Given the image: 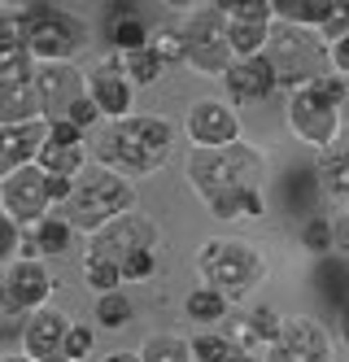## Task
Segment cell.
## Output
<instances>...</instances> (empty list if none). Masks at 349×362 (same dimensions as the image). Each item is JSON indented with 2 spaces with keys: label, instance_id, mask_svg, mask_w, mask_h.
<instances>
[{
  "label": "cell",
  "instance_id": "1",
  "mask_svg": "<svg viewBox=\"0 0 349 362\" xmlns=\"http://www.w3.org/2000/svg\"><path fill=\"white\" fill-rule=\"evenodd\" d=\"M183 175L193 184V192L205 201V210L214 218L231 223V218H240V197L262 184L266 158H262V148H253L245 140H236L227 148H188Z\"/></svg>",
  "mask_w": 349,
  "mask_h": 362
},
{
  "label": "cell",
  "instance_id": "2",
  "mask_svg": "<svg viewBox=\"0 0 349 362\" xmlns=\"http://www.w3.org/2000/svg\"><path fill=\"white\" fill-rule=\"evenodd\" d=\"M171 148H175V127L162 114H131L122 122H105L101 140H92V158L96 166L136 184V179L171 162Z\"/></svg>",
  "mask_w": 349,
  "mask_h": 362
},
{
  "label": "cell",
  "instance_id": "3",
  "mask_svg": "<svg viewBox=\"0 0 349 362\" xmlns=\"http://www.w3.org/2000/svg\"><path fill=\"white\" fill-rule=\"evenodd\" d=\"M127 210H136V184L114 175V170H105V166H92V170H84L74 179V192L57 214L74 231H88L92 236V231H101L105 223H114Z\"/></svg>",
  "mask_w": 349,
  "mask_h": 362
},
{
  "label": "cell",
  "instance_id": "4",
  "mask_svg": "<svg viewBox=\"0 0 349 362\" xmlns=\"http://www.w3.org/2000/svg\"><path fill=\"white\" fill-rule=\"evenodd\" d=\"M349 96V83L341 74H324L319 83H306L297 92H288V127L302 144L328 153L341 136V105Z\"/></svg>",
  "mask_w": 349,
  "mask_h": 362
},
{
  "label": "cell",
  "instance_id": "5",
  "mask_svg": "<svg viewBox=\"0 0 349 362\" xmlns=\"http://www.w3.org/2000/svg\"><path fill=\"white\" fill-rule=\"evenodd\" d=\"M197 275L205 279V288L223 293L227 301H245L258 284L266 279V257L258 253L253 240H205L197 249Z\"/></svg>",
  "mask_w": 349,
  "mask_h": 362
},
{
  "label": "cell",
  "instance_id": "6",
  "mask_svg": "<svg viewBox=\"0 0 349 362\" xmlns=\"http://www.w3.org/2000/svg\"><path fill=\"white\" fill-rule=\"evenodd\" d=\"M266 66H271L275 83L297 92L306 83H319L324 74H332L328 66V40L319 31H302V27H288V22H275L271 27V40L262 48Z\"/></svg>",
  "mask_w": 349,
  "mask_h": 362
},
{
  "label": "cell",
  "instance_id": "7",
  "mask_svg": "<svg viewBox=\"0 0 349 362\" xmlns=\"http://www.w3.org/2000/svg\"><path fill=\"white\" fill-rule=\"evenodd\" d=\"M22 13V31L31 44L35 66H70L74 53H84L88 44V22L74 18L57 5H26Z\"/></svg>",
  "mask_w": 349,
  "mask_h": 362
},
{
  "label": "cell",
  "instance_id": "8",
  "mask_svg": "<svg viewBox=\"0 0 349 362\" xmlns=\"http://www.w3.org/2000/svg\"><path fill=\"white\" fill-rule=\"evenodd\" d=\"M179 40H183V66H193L197 74H223L231 70V48H227V18L205 5V9H193V13H183L179 22Z\"/></svg>",
  "mask_w": 349,
  "mask_h": 362
},
{
  "label": "cell",
  "instance_id": "9",
  "mask_svg": "<svg viewBox=\"0 0 349 362\" xmlns=\"http://www.w3.org/2000/svg\"><path fill=\"white\" fill-rule=\"evenodd\" d=\"M157 245H162V227L140 210H127V214H118L114 223H105L101 231L88 236V253L105 257V262H114V267H122L127 257H136V253H157Z\"/></svg>",
  "mask_w": 349,
  "mask_h": 362
},
{
  "label": "cell",
  "instance_id": "10",
  "mask_svg": "<svg viewBox=\"0 0 349 362\" xmlns=\"http://www.w3.org/2000/svg\"><path fill=\"white\" fill-rule=\"evenodd\" d=\"M0 214H5L13 227H22V231L52 214V201H48L40 166H22V170H13L5 184H0Z\"/></svg>",
  "mask_w": 349,
  "mask_h": 362
},
{
  "label": "cell",
  "instance_id": "11",
  "mask_svg": "<svg viewBox=\"0 0 349 362\" xmlns=\"http://www.w3.org/2000/svg\"><path fill=\"white\" fill-rule=\"evenodd\" d=\"M31 83L40 92L44 122H66L70 110L88 96V74L74 70V66H35L31 70Z\"/></svg>",
  "mask_w": 349,
  "mask_h": 362
},
{
  "label": "cell",
  "instance_id": "12",
  "mask_svg": "<svg viewBox=\"0 0 349 362\" xmlns=\"http://www.w3.org/2000/svg\"><path fill=\"white\" fill-rule=\"evenodd\" d=\"M183 132L193 148H227L240 140V114L227 100H197L183 118Z\"/></svg>",
  "mask_w": 349,
  "mask_h": 362
},
{
  "label": "cell",
  "instance_id": "13",
  "mask_svg": "<svg viewBox=\"0 0 349 362\" xmlns=\"http://www.w3.org/2000/svg\"><path fill=\"white\" fill-rule=\"evenodd\" d=\"M271 349L284 362H332V336L310 315H288L280 323V341Z\"/></svg>",
  "mask_w": 349,
  "mask_h": 362
},
{
  "label": "cell",
  "instance_id": "14",
  "mask_svg": "<svg viewBox=\"0 0 349 362\" xmlns=\"http://www.w3.org/2000/svg\"><path fill=\"white\" fill-rule=\"evenodd\" d=\"M88 96H92V105L101 110L105 122H122V118L136 114V88H131V79L122 74L118 57L114 62H101L88 74Z\"/></svg>",
  "mask_w": 349,
  "mask_h": 362
},
{
  "label": "cell",
  "instance_id": "15",
  "mask_svg": "<svg viewBox=\"0 0 349 362\" xmlns=\"http://www.w3.org/2000/svg\"><path fill=\"white\" fill-rule=\"evenodd\" d=\"M66 332H70V319L62 315V310H35V315H26L22 323V336H18V345L26 358H35V362H66Z\"/></svg>",
  "mask_w": 349,
  "mask_h": 362
},
{
  "label": "cell",
  "instance_id": "16",
  "mask_svg": "<svg viewBox=\"0 0 349 362\" xmlns=\"http://www.w3.org/2000/svg\"><path fill=\"white\" fill-rule=\"evenodd\" d=\"M0 288H5V297L22 310V315H35V310H44L52 301V288H57V284H52L44 262H9Z\"/></svg>",
  "mask_w": 349,
  "mask_h": 362
},
{
  "label": "cell",
  "instance_id": "17",
  "mask_svg": "<svg viewBox=\"0 0 349 362\" xmlns=\"http://www.w3.org/2000/svg\"><path fill=\"white\" fill-rule=\"evenodd\" d=\"M44 140H48V127H44V122H31V127H0V184H5L13 170L35 166Z\"/></svg>",
  "mask_w": 349,
  "mask_h": 362
},
{
  "label": "cell",
  "instance_id": "18",
  "mask_svg": "<svg viewBox=\"0 0 349 362\" xmlns=\"http://www.w3.org/2000/svg\"><path fill=\"white\" fill-rule=\"evenodd\" d=\"M223 83H227V96L236 100V105H249V100H266V96H275V92H280V83H275L271 66H266V57L231 62V70L223 74Z\"/></svg>",
  "mask_w": 349,
  "mask_h": 362
},
{
  "label": "cell",
  "instance_id": "19",
  "mask_svg": "<svg viewBox=\"0 0 349 362\" xmlns=\"http://www.w3.org/2000/svg\"><path fill=\"white\" fill-rule=\"evenodd\" d=\"M35 57L22 31V13H0V83L5 79H31Z\"/></svg>",
  "mask_w": 349,
  "mask_h": 362
},
{
  "label": "cell",
  "instance_id": "20",
  "mask_svg": "<svg viewBox=\"0 0 349 362\" xmlns=\"http://www.w3.org/2000/svg\"><path fill=\"white\" fill-rule=\"evenodd\" d=\"M44 122V105L31 79H5L0 83V127H31Z\"/></svg>",
  "mask_w": 349,
  "mask_h": 362
},
{
  "label": "cell",
  "instance_id": "21",
  "mask_svg": "<svg viewBox=\"0 0 349 362\" xmlns=\"http://www.w3.org/2000/svg\"><path fill=\"white\" fill-rule=\"evenodd\" d=\"M110 44L118 48V57L149 44V22H144V13L136 5H114V13H110Z\"/></svg>",
  "mask_w": 349,
  "mask_h": 362
},
{
  "label": "cell",
  "instance_id": "22",
  "mask_svg": "<svg viewBox=\"0 0 349 362\" xmlns=\"http://www.w3.org/2000/svg\"><path fill=\"white\" fill-rule=\"evenodd\" d=\"M35 166H40L44 175L79 179V175L88 170V144H52V140H44V148H40Z\"/></svg>",
  "mask_w": 349,
  "mask_h": 362
},
{
  "label": "cell",
  "instance_id": "23",
  "mask_svg": "<svg viewBox=\"0 0 349 362\" xmlns=\"http://www.w3.org/2000/svg\"><path fill=\"white\" fill-rule=\"evenodd\" d=\"M271 27L275 22H227V48L236 62H249V57H262L266 40H271Z\"/></svg>",
  "mask_w": 349,
  "mask_h": 362
},
{
  "label": "cell",
  "instance_id": "24",
  "mask_svg": "<svg viewBox=\"0 0 349 362\" xmlns=\"http://www.w3.org/2000/svg\"><path fill=\"white\" fill-rule=\"evenodd\" d=\"M314 184L324 188L328 197H336V201H349V144L341 153H328V158L319 162Z\"/></svg>",
  "mask_w": 349,
  "mask_h": 362
},
{
  "label": "cell",
  "instance_id": "25",
  "mask_svg": "<svg viewBox=\"0 0 349 362\" xmlns=\"http://www.w3.org/2000/svg\"><path fill=\"white\" fill-rule=\"evenodd\" d=\"M183 315L193 319V323H201V327H214V323L227 315V297L201 284V288H193V293L183 297Z\"/></svg>",
  "mask_w": 349,
  "mask_h": 362
},
{
  "label": "cell",
  "instance_id": "26",
  "mask_svg": "<svg viewBox=\"0 0 349 362\" xmlns=\"http://www.w3.org/2000/svg\"><path fill=\"white\" fill-rule=\"evenodd\" d=\"M140 362H193V345L175 332H153L140 345Z\"/></svg>",
  "mask_w": 349,
  "mask_h": 362
},
{
  "label": "cell",
  "instance_id": "27",
  "mask_svg": "<svg viewBox=\"0 0 349 362\" xmlns=\"http://www.w3.org/2000/svg\"><path fill=\"white\" fill-rule=\"evenodd\" d=\"M118 66H122V74L131 79V88H149V83H157L166 74V66L157 62V53L144 44V48H136V53H122L118 57Z\"/></svg>",
  "mask_w": 349,
  "mask_h": 362
},
{
  "label": "cell",
  "instance_id": "28",
  "mask_svg": "<svg viewBox=\"0 0 349 362\" xmlns=\"http://www.w3.org/2000/svg\"><path fill=\"white\" fill-rule=\"evenodd\" d=\"M31 236H35V245H40V257H57V253L70 249L74 227H70L62 214H48V218H40V223L31 227Z\"/></svg>",
  "mask_w": 349,
  "mask_h": 362
},
{
  "label": "cell",
  "instance_id": "29",
  "mask_svg": "<svg viewBox=\"0 0 349 362\" xmlns=\"http://www.w3.org/2000/svg\"><path fill=\"white\" fill-rule=\"evenodd\" d=\"M96 323L101 327H110V332H118V327H127L131 323V315H136V305H131V297L118 288V293H105V297H96Z\"/></svg>",
  "mask_w": 349,
  "mask_h": 362
},
{
  "label": "cell",
  "instance_id": "30",
  "mask_svg": "<svg viewBox=\"0 0 349 362\" xmlns=\"http://www.w3.org/2000/svg\"><path fill=\"white\" fill-rule=\"evenodd\" d=\"M84 284L96 297H105V293H118L122 288V275H118L114 262H105V257H96V253H84Z\"/></svg>",
  "mask_w": 349,
  "mask_h": 362
},
{
  "label": "cell",
  "instance_id": "31",
  "mask_svg": "<svg viewBox=\"0 0 349 362\" xmlns=\"http://www.w3.org/2000/svg\"><path fill=\"white\" fill-rule=\"evenodd\" d=\"M149 48H153V53H157V62H162L166 70L183 62V40H179V31H175V27H162V31H149Z\"/></svg>",
  "mask_w": 349,
  "mask_h": 362
},
{
  "label": "cell",
  "instance_id": "32",
  "mask_svg": "<svg viewBox=\"0 0 349 362\" xmlns=\"http://www.w3.org/2000/svg\"><path fill=\"white\" fill-rule=\"evenodd\" d=\"M193 362H223L236 345L227 341V336H219V332H201V336H193Z\"/></svg>",
  "mask_w": 349,
  "mask_h": 362
},
{
  "label": "cell",
  "instance_id": "33",
  "mask_svg": "<svg viewBox=\"0 0 349 362\" xmlns=\"http://www.w3.org/2000/svg\"><path fill=\"white\" fill-rule=\"evenodd\" d=\"M302 245H306L310 253H332V218H306Z\"/></svg>",
  "mask_w": 349,
  "mask_h": 362
},
{
  "label": "cell",
  "instance_id": "34",
  "mask_svg": "<svg viewBox=\"0 0 349 362\" xmlns=\"http://www.w3.org/2000/svg\"><path fill=\"white\" fill-rule=\"evenodd\" d=\"M92 354V327L88 323H70L66 332V362H84Z\"/></svg>",
  "mask_w": 349,
  "mask_h": 362
},
{
  "label": "cell",
  "instance_id": "35",
  "mask_svg": "<svg viewBox=\"0 0 349 362\" xmlns=\"http://www.w3.org/2000/svg\"><path fill=\"white\" fill-rule=\"evenodd\" d=\"M153 271H157V253H136V257H127V262L118 267L122 284H140V279H149Z\"/></svg>",
  "mask_w": 349,
  "mask_h": 362
},
{
  "label": "cell",
  "instance_id": "36",
  "mask_svg": "<svg viewBox=\"0 0 349 362\" xmlns=\"http://www.w3.org/2000/svg\"><path fill=\"white\" fill-rule=\"evenodd\" d=\"M22 323H26V315L5 297V288H0V336H13V341H18V336H22Z\"/></svg>",
  "mask_w": 349,
  "mask_h": 362
},
{
  "label": "cell",
  "instance_id": "37",
  "mask_svg": "<svg viewBox=\"0 0 349 362\" xmlns=\"http://www.w3.org/2000/svg\"><path fill=\"white\" fill-rule=\"evenodd\" d=\"M328 62H332V74H341V79H349V31L328 40Z\"/></svg>",
  "mask_w": 349,
  "mask_h": 362
},
{
  "label": "cell",
  "instance_id": "38",
  "mask_svg": "<svg viewBox=\"0 0 349 362\" xmlns=\"http://www.w3.org/2000/svg\"><path fill=\"white\" fill-rule=\"evenodd\" d=\"M44 127H48V140L52 144H84V132L70 127V122H44Z\"/></svg>",
  "mask_w": 349,
  "mask_h": 362
},
{
  "label": "cell",
  "instance_id": "39",
  "mask_svg": "<svg viewBox=\"0 0 349 362\" xmlns=\"http://www.w3.org/2000/svg\"><path fill=\"white\" fill-rule=\"evenodd\" d=\"M18 236H22V227H13L5 214H0V262H5L9 253H18Z\"/></svg>",
  "mask_w": 349,
  "mask_h": 362
},
{
  "label": "cell",
  "instance_id": "40",
  "mask_svg": "<svg viewBox=\"0 0 349 362\" xmlns=\"http://www.w3.org/2000/svg\"><path fill=\"white\" fill-rule=\"evenodd\" d=\"M262 214H266V197H262V188H253V192L240 197V218H262Z\"/></svg>",
  "mask_w": 349,
  "mask_h": 362
},
{
  "label": "cell",
  "instance_id": "41",
  "mask_svg": "<svg viewBox=\"0 0 349 362\" xmlns=\"http://www.w3.org/2000/svg\"><path fill=\"white\" fill-rule=\"evenodd\" d=\"M332 249L336 253H349V214L332 218Z\"/></svg>",
  "mask_w": 349,
  "mask_h": 362
},
{
  "label": "cell",
  "instance_id": "42",
  "mask_svg": "<svg viewBox=\"0 0 349 362\" xmlns=\"http://www.w3.org/2000/svg\"><path fill=\"white\" fill-rule=\"evenodd\" d=\"M105 362H140V354H131V349H114V354H105Z\"/></svg>",
  "mask_w": 349,
  "mask_h": 362
},
{
  "label": "cell",
  "instance_id": "43",
  "mask_svg": "<svg viewBox=\"0 0 349 362\" xmlns=\"http://www.w3.org/2000/svg\"><path fill=\"white\" fill-rule=\"evenodd\" d=\"M223 362H258V358H253V354H245V349H231Z\"/></svg>",
  "mask_w": 349,
  "mask_h": 362
},
{
  "label": "cell",
  "instance_id": "44",
  "mask_svg": "<svg viewBox=\"0 0 349 362\" xmlns=\"http://www.w3.org/2000/svg\"><path fill=\"white\" fill-rule=\"evenodd\" d=\"M0 362H35V358H26V354H5Z\"/></svg>",
  "mask_w": 349,
  "mask_h": 362
},
{
  "label": "cell",
  "instance_id": "45",
  "mask_svg": "<svg viewBox=\"0 0 349 362\" xmlns=\"http://www.w3.org/2000/svg\"><path fill=\"white\" fill-rule=\"evenodd\" d=\"M266 362H284V358H280V354H275V349H266Z\"/></svg>",
  "mask_w": 349,
  "mask_h": 362
}]
</instances>
